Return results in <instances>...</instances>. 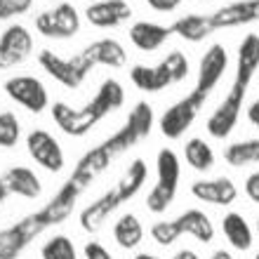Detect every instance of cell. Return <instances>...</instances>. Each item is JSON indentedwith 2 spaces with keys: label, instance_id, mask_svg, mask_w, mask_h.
Segmentation results:
<instances>
[{
  "label": "cell",
  "instance_id": "25",
  "mask_svg": "<svg viewBox=\"0 0 259 259\" xmlns=\"http://www.w3.org/2000/svg\"><path fill=\"white\" fill-rule=\"evenodd\" d=\"M184 163L196 172H210L214 167V151L205 139L191 137L184 144Z\"/></svg>",
  "mask_w": 259,
  "mask_h": 259
},
{
  "label": "cell",
  "instance_id": "9",
  "mask_svg": "<svg viewBox=\"0 0 259 259\" xmlns=\"http://www.w3.org/2000/svg\"><path fill=\"white\" fill-rule=\"evenodd\" d=\"M3 90L14 104H19L21 109H26L28 113H42L50 106V92L38 75L31 73L12 75V78L5 80Z\"/></svg>",
  "mask_w": 259,
  "mask_h": 259
},
{
  "label": "cell",
  "instance_id": "27",
  "mask_svg": "<svg viewBox=\"0 0 259 259\" xmlns=\"http://www.w3.org/2000/svg\"><path fill=\"white\" fill-rule=\"evenodd\" d=\"M160 66H163V71L167 73V78H170L172 85H175V82L186 80V78H189V73H191L189 57H186L182 50H172V52H167V55L163 57Z\"/></svg>",
  "mask_w": 259,
  "mask_h": 259
},
{
  "label": "cell",
  "instance_id": "23",
  "mask_svg": "<svg viewBox=\"0 0 259 259\" xmlns=\"http://www.w3.org/2000/svg\"><path fill=\"white\" fill-rule=\"evenodd\" d=\"M113 240H116L123 250H135V247H139V243L144 240V226H142V222H139V217L132 214V212L120 214V217L116 219V224H113Z\"/></svg>",
  "mask_w": 259,
  "mask_h": 259
},
{
  "label": "cell",
  "instance_id": "32",
  "mask_svg": "<svg viewBox=\"0 0 259 259\" xmlns=\"http://www.w3.org/2000/svg\"><path fill=\"white\" fill-rule=\"evenodd\" d=\"M243 191H245V196L250 198V203L259 205V170L250 172L245 177V184H243Z\"/></svg>",
  "mask_w": 259,
  "mask_h": 259
},
{
  "label": "cell",
  "instance_id": "18",
  "mask_svg": "<svg viewBox=\"0 0 259 259\" xmlns=\"http://www.w3.org/2000/svg\"><path fill=\"white\" fill-rule=\"evenodd\" d=\"M0 179L5 182L10 196L35 200V198H40V193H42L40 177H38L31 167H26V165H14V167H10Z\"/></svg>",
  "mask_w": 259,
  "mask_h": 259
},
{
  "label": "cell",
  "instance_id": "15",
  "mask_svg": "<svg viewBox=\"0 0 259 259\" xmlns=\"http://www.w3.org/2000/svg\"><path fill=\"white\" fill-rule=\"evenodd\" d=\"M191 196L205 205H217V207H229L238 200V186L229 177L214 179H198L191 184Z\"/></svg>",
  "mask_w": 259,
  "mask_h": 259
},
{
  "label": "cell",
  "instance_id": "33",
  "mask_svg": "<svg viewBox=\"0 0 259 259\" xmlns=\"http://www.w3.org/2000/svg\"><path fill=\"white\" fill-rule=\"evenodd\" d=\"M146 5H149L153 12L170 14V12H175L177 7H182V0H146Z\"/></svg>",
  "mask_w": 259,
  "mask_h": 259
},
{
  "label": "cell",
  "instance_id": "12",
  "mask_svg": "<svg viewBox=\"0 0 259 259\" xmlns=\"http://www.w3.org/2000/svg\"><path fill=\"white\" fill-rule=\"evenodd\" d=\"M40 236L38 226L33 224V217L26 214L24 219L14 222L0 231V259H19L21 252L26 250L35 238Z\"/></svg>",
  "mask_w": 259,
  "mask_h": 259
},
{
  "label": "cell",
  "instance_id": "40",
  "mask_svg": "<svg viewBox=\"0 0 259 259\" xmlns=\"http://www.w3.org/2000/svg\"><path fill=\"white\" fill-rule=\"evenodd\" d=\"M252 259H259V252H257V254H254V257H252Z\"/></svg>",
  "mask_w": 259,
  "mask_h": 259
},
{
  "label": "cell",
  "instance_id": "5",
  "mask_svg": "<svg viewBox=\"0 0 259 259\" xmlns=\"http://www.w3.org/2000/svg\"><path fill=\"white\" fill-rule=\"evenodd\" d=\"M149 179V163L144 158H135L132 163L125 167V172L120 175L116 184L106 189L99 198H95L90 205H85L78 214V222L88 233H97L102 229V224L113 214L116 210H120V205L130 203L137 193L144 189Z\"/></svg>",
  "mask_w": 259,
  "mask_h": 259
},
{
  "label": "cell",
  "instance_id": "14",
  "mask_svg": "<svg viewBox=\"0 0 259 259\" xmlns=\"http://www.w3.org/2000/svg\"><path fill=\"white\" fill-rule=\"evenodd\" d=\"M252 21H259V0H236V3H229L210 14L212 31L247 26Z\"/></svg>",
  "mask_w": 259,
  "mask_h": 259
},
{
  "label": "cell",
  "instance_id": "19",
  "mask_svg": "<svg viewBox=\"0 0 259 259\" xmlns=\"http://www.w3.org/2000/svg\"><path fill=\"white\" fill-rule=\"evenodd\" d=\"M175 224H177L182 236H191V238H196L198 243H203V245H210L212 240H214V224H212L210 217H207L203 210H198V207L184 210L179 217H175Z\"/></svg>",
  "mask_w": 259,
  "mask_h": 259
},
{
  "label": "cell",
  "instance_id": "22",
  "mask_svg": "<svg viewBox=\"0 0 259 259\" xmlns=\"http://www.w3.org/2000/svg\"><path fill=\"white\" fill-rule=\"evenodd\" d=\"M170 28L175 35L189 42H203L205 38L214 33L210 26V14H184L177 21H172Z\"/></svg>",
  "mask_w": 259,
  "mask_h": 259
},
{
  "label": "cell",
  "instance_id": "1",
  "mask_svg": "<svg viewBox=\"0 0 259 259\" xmlns=\"http://www.w3.org/2000/svg\"><path fill=\"white\" fill-rule=\"evenodd\" d=\"M153 123H156L153 106L149 102H137L125 118V123L113 135H109L104 142H99L97 146L82 153V158L75 163L68 179H73L82 191H88L90 186L95 184V179L102 177L104 172L116 163V158L127 153L130 149H135L137 144L144 142L151 135Z\"/></svg>",
  "mask_w": 259,
  "mask_h": 259
},
{
  "label": "cell",
  "instance_id": "37",
  "mask_svg": "<svg viewBox=\"0 0 259 259\" xmlns=\"http://www.w3.org/2000/svg\"><path fill=\"white\" fill-rule=\"evenodd\" d=\"M7 198H10V191H7L5 182H3V179H0V207H3V203H5Z\"/></svg>",
  "mask_w": 259,
  "mask_h": 259
},
{
  "label": "cell",
  "instance_id": "6",
  "mask_svg": "<svg viewBox=\"0 0 259 259\" xmlns=\"http://www.w3.org/2000/svg\"><path fill=\"white\" fill-rule=\"evenodd\" d=\"M156 184L146 196V207L153 214H163L177 198L179 179H182V160L172 149H160L156 156Z\"/></svg>",
  "mask_w": 259,
  "mask_h": 259
},
{
  "label": "cell",
  "instance_id": "10",
  "mask_svg": "<svg viewBox=\"0 0 259 259\" xmlns=\"http://www.w3.org/2000/svg\"><path fill=\"white\" fill-rule=\"evenodd\" d=\"M26 151L38 167H42L45 172H52V175L62 172L66 165V156H64L59 139L42 127L31 130L26 135Z\"/></svg>",
  "mask_w": 259,
  "mask_h": 259
},
{
  "label": "cell",
  "instance_id": "13",
  "mask_svg": "<svg viewBox=\"0 0 259 259\" xmlns=\"http://www.w3.org/2000/svg\"><path fill=\"white\" fill-rule=\"evenodd\" d=\"M85 19L95 28H118L132 19V7L127 0H95L85 7Z\"/></svg>",
  "mask_w": 259,
  "mask_h": 259
},
{
  "label": "cell",
  "instance_id": "30",
  "mask_svg": "<svg viewBox=\"0 0 259 259\" xmlns=\"http://www.w3.org/2000/svg\"><path fill=\"white\" fill-rule=\"evenodd\" d=\"M35 0H0V21L17 19L21 14L31 12Z\"/></svg>",
  "mask_w": 259,
  "mask_h": 259
},
{
  "label": "cell",
  "instance_id": "21",
  "mask_svg": "<svg viewBox=\"0 0 259 259\" xmlns=\"http://www.w3.org/2000/svg\"><path fill=\"white\" fill-rule=\"evenodd\" d=\"M130 80H132V85L137 90L149 92V95L163 92V90H167L172 85L160 64H156V66H151V64H135L130 68Z\"/></svg>",
  "mask_w": 259,
  "mask_h": 259
},
{
  "label": "cell",
  "instance_id": "34",
  "mask_svg": "<svg viewBox=\"0 0 259 259\" xmlns=\"http://www.w3.org/2000/svg\"><path fill=\"white\" fill-rule=\"evenodd\" d=\"M247 120H250V125H252L254 130H259V99H254V102H250V106H247L245 111Z\"/></svg>",
  "mask_w": 259,
  "mask_h": 259
},
{
  "label": "cell",
  "instance_id": "26",
  "mask_svg": "<svg viewBox=\"0 0 259 259\" xmlns=\"http://www.w3.org/2000/svg\"><path fill=\"white\" fill-rule=\"evenodd\" d=\"M40 259H78V247L73 238H68L64 233H55L40 247Z\"/></svg>",
  "mask_w": 259,
  "mask_h": 259
},
{
  "label": "cell",
  "instance_id": "31",
  "mask_svg": "<svg viewBox=\"0 0 259 259\" xmlns=\"http://www.w3.org/2000/svg\"><path fill=\"white\" fill-rule=\"evenodd\" d=\"M82 257L85 259H116L109 252V247L102 245L99 240H88V243L82 245Z\"/></svg>",
  "mask_w": 259,
  "mask_h": 259
},
{
  "label": "cell",
  "instance_id": "8",
  "mask_svg": "<svg viewBox=\"0 0 259 259\" xmlns=\"http://www.w3.org/2000/svg\"><path fill=\"white\" fill-rule=\"evenodd\" d=\"M35 31L50 40H71L80 33V14L73 3H57L52 10L35 14Z\"/></svg>",
  "mask_w": 259,
  "mask_h": 259
},
{
  "label": "cell",
  "instance_id": "29",
  "mask_svg": "<svg viewBox=\"0 0 259 259\" xmlns=\"http://www.w3.org/2000/svg\"><path fill=\"white\" fill-rule=\"evenodd\" d=\"M151 238H153V243H158V245L170 247L172 243H177V240L182 238V233H179L175 219H160V222H156V224L151 226Z\"/></svg>",
  "mask_w": 259,
  "mask_h": 259
},
{
  "label": "cell",
  "instance_id": "35",
  "mask_svg": "<svg viewBox=\"0 0 259 259\" xmlns=\"http://www.w3.org/2000/svg\"><path fill=\"white\" fill-rule=\"evenodd\" d=\"M172 259H200V254L193 252V250H189V247H184V250L175 252V257H172Z\"/></svg>",
  "mask_w": 259,
  "mask_h": 259
},
{
  "label": "cell",
  "instance_id": "16",
  "mask_svg": "<svg viewBox=\"0 0 259 259\" xmlns=\"http://www.w3.org/2000/svg\"><path fill=\"white\" fill-rule=\"evenodd\" d=\"M127 35H130V42H132L139 52H158L175 33H172V28L165 26V24L139 19L130 26Z\"/></svg>",
  "mask_w": 259,
  "mask_h": 259
},
{
  "label": "cell",
  "instance_id": "3",
  "mask_svg": "<svg viewBox=\"0 0 259 259\" xmlns=\"http://www.w3.org/2000/svg\"><path fill=\"white\" fill-rule=\"evenodd\" d=\"M259 71V33H245L236 52V75L226 97L217 104V109L205 120L207 135L214 139H226L240 120L243 106L247 99V90Z\"/></svg>",
  "mask_w": 259,
  "mask_h": 259
},
{
  "label": "cell",
  "instance_id": "11",
  "mask_svg": "<svg viewBox=\"0 0 259 259\" xmlns=\"http://www.w3.org/2000/svg\"><path fill=\"white\" fill-rule=\"evenodd\" d=\"M33 33L24 24H12L0 33V71L24 64L33 55Z\"/></svg>",
  "mask_w": 259,
  "mask_h": 259
},
{
  "label": "cell",
  "instance_id": "36",
  "mask_svg": "<svg viewBox=\"0 0 259 259\" xmlns=\"http://www.w3.org/2000/svg\"><path fill=\"white\" fill-rule=\"evenodd\" d=\"M210 259H236L229 250H214V252L210 254Z\"/></svg>",
  "mask_w": 259,
  "mask_h": 259
},
{
  "label": "cell",
  "instance_id": "41",
  "mask_svg": "<svg viewBox=\"0 0 259 259\" xmlns=\"http://www.w3.org/2000/svg\"><path fill=\"white\" fill-rule=\"evenodd\" d=\"M200 3H207V0H200Z\"/></svg>",
  "mask_w": 259,
  "mask_h": 259
},
{
  "label": "cell",
  "instance_id": "39",
  "mask_svg": "<svg viewBox=\"0 0 259 259\" xmlns=\"http://www.w3.org/2000/svg\"><path fill=\"white\" fill-rule=\"evenodd\" d=\"M257 233H259V217H257Z\"/></svg>",
  "mask_w": 259,
  "mask_h": 259
},
{
  "label": "cell",
  "instance_id": "17",
  "mask_svg": "<svg viewBox=\"0 0 259 259\" xmlns=\"http://www.w3.org/2000/svg\"><path fill=\"white\" fill-rule=\"evenodd\" d=\"M95 66H106V68H123L127 64V50L123 48V42L116 38H99L92 40L88 48L80 50Z\"/></svg>",
  "mask_w": 259,
  "mask_h": 259
},
{
  "label": "cell",
  "instance_id": "28",
  "mask_svg": "<svg viewBox=\"0 0 259 259\" xmlns=\"http://www.w3.org/2000/svg\"><path fill=\"white\" fill-rule=\"evenodd\" d=\"M21 125L17 113L12 111H0V149H14L19 144Z\"/></svg>",
  "mask_w": 259,
  "mask_h": 259
},
{
  "label": "cell",
  "instance_id": "2",
  "mask_svg": "<svg viewBox=\"0 0 259 259\" xmlns=\"http://www.w3.org/2000/svg\"><path fill=\"white\" fill-rule=\"evenodd\" d=\"M226 68H229V52L222 42H214L203 52L200 62H198V75L196 85L191 92H186L179 102L163 111V116L158 120V127L167 139H179L191 130L196 116L210 99V95L217 90L219 80L224 78Z\"/></svg>",
  "mask_w": 259,
  "mask_h": 259
},
{
  "label": "cell",
  "instance_id": "7",
  "mask_svg": "<svg viewBox=\"0 0 259 259\" xmlns=\"http://www.w3.org/2000/svg\"><path fill=\"white\" fill-rule=\"evenodd\" d=\"M38 64L52 80H57L66 90H80L82 82L88 80V75L97 68L82 52H78L73 57H62L57 55L55 50H40L38 52Z\"/></svg>",
  "mask_w": 259,
  "mask_h": 259
},
{
  "label": "cell",
  "instance_id": "38",
  "mask_svg": "<svg viewBox=\"0 0 259 259\" xmlns=\"http://www.w3.org/2000/svg\"><path fill=\"white\" fill-rule=\"evenodd\" d=\"M132 259H163V257H158V254H151V252H137Z\"/></svg>",
  "mask_w": 259,
  "mask_h": 259
},
{
  "label": "cell",
  "instance_id": "24",
  "mask_svg": "<svg viewBox=\"0 0 259 259\" xmlns=\"http://www.w3.org/2000/svg\"><path fill=\"white\" fill-rule=\"evenodd\" d=\"M224 163L229 167H247L259 163V139H240L226 144Z\"/></svg>",
  "mask_w": 259,
  "mask_h": 259
},
{
  "label": "cell",
  "instance_id": "4",
  "mask_svg": "<svg viewBox=\"0 0 259 259\" xmlns=\"http://www.w3.org/2000/svg\"><path fill=\"white\" fill-rule=\"evenodd\" d=\"M123 106H125V88L116 78H106V80H102V85L97 88V92L85 106L75 109V106H71L66 102H55L50 106V113H52L55 125L62 130L64 135L85 137L102 123L104 118L120 111Z\"/></svg>",
  "mask_w": 259,
  "mask_h": 259
},
{
  "label": "cell",
  "instance_id": "20",
  "mask_svg": "<svg viewBox=\"0 0 259 259\" xmlns=\"http://www.w3.org/2000/svg\"><path fill=\"white\" fill-rule=\"evenodd\" d=\"M222 233H224L226 243L238 252H247L252 247V226L240 212H226L222 217Z\"/></svg>",
  "mask_w": 259,
  "mask_h": 259
}]
</instances>
